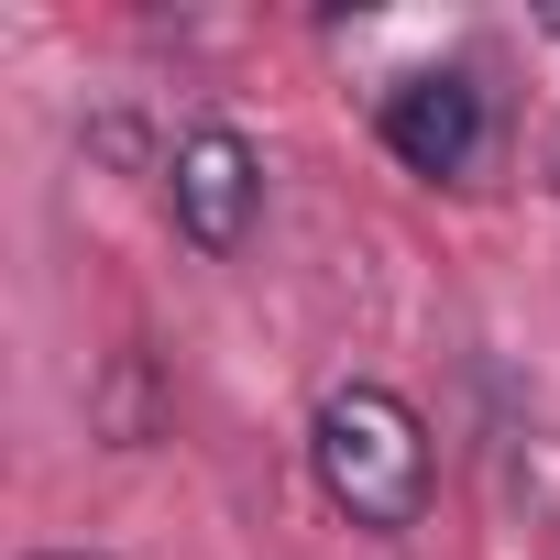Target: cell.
I'll return each instance as SVG.
<instances>
[{
  "label": "cell",
  "mask_w": 560,
  "mask_h": 560,
  "mask_svg": "<svg viewBox=\"0 0 560 560\" xmlns=\"http://www.w3.org/2000/svg\"><path fill=\"white\" fill-rule=\"evenodd\" d=\"M165 220L187 253H242L253 220H264V154L231 132V121H187L176 154H165Z\"/></svg>",
  "instance_id": "3"
},
{
  "label": "cell",
  "mask_w": 560,
  "mask_h": 560,
  "mask_svg": "<svg viewBox=\"0 0 560 560\" xmlns=\"http://www.w3.org/2000/svg\"><path fill=\"white\" fill-rule=\"evenodd\" d=\"M34 560H110V549H34Z\"/></svg>",
  "instance_id": "4"
},
{
  "label": "cell",
  "mask_w": 560,
  "mask_h": 560,
  "mask_svg": "<svg viewBox=\"0 0 560 560\" xmlns=\"http://www.w3.org/2000/svg\"><path fill=\"white\" fill-rule=\"evenodd\" d=\"M308 483H319L330 516H352L363 538H407V527L429 516V483H440L429 418H418L396 385H374V374L330 385V396L308 407Z\"/></svg>",
  "instance_id": "1"
},
{
  "label": "cell",
  "mask_w": 560,
  "mask_h": 560,
  "mask_svg": "<svg viewBox=\"0 0 560 560\" xmlns=\"http://www.w3.org/2000/svg\"><path fill=\"white\" fill-rule=\"evenodd\" d=\"M549 187H560V132H549Z\"/></svg>",
  "instance_id": "5"
},
{
  "label": "cell",
  "mask_w": 560,
  "mask_h": 560,
  "mask_svg": "<svg viewBox=\"0 0 560 560\" xmlns=\"http://www.w3.org/2000/svg\"><path fill=\"white\" fill-rule=\"evenodd\" d=\"M374 143H385L407 176L462 187V176L483 165V143H494V100H483L472 67H407V78H385V100H374Z\"/></svg>",
  "instance_id": "2"
}]
</instances>
